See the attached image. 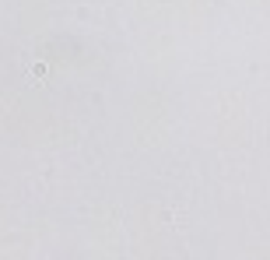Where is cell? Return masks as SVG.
<instances>
[{
  "label": "cell",
  "instance_id": "6da1fadb",
  "mask_svg": "<svg viewBox=\"0 0 270 260\" xmlns=\"http://www.w3.org/2000/svg\"><path fill=\"white\" fill-rule=\"evenodd\" d=\"M32 78H46V63H35L32 67Z\"/></svg>",
  "mask_w": 270,
  "mask_h": 260
}]
</instances>
